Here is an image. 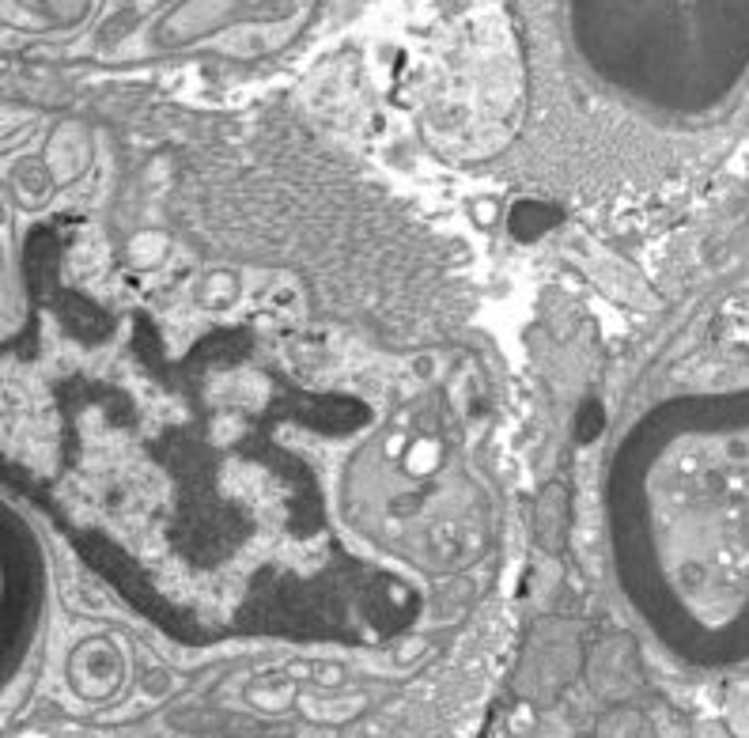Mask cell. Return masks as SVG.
Returning a JSON list of instances; mask_svg holds the SVG:
<instances>
[{
    "label": "cell",
    "instance_id": "obj_1",
    "mask_svg": "<svg viewBox=\"0 0 749 738\" xmlns=\"http://www.w3.org/2000/svg\"><path fill=\"white\" fill-rule=\"evenodd\" d=\"M171 250V239L163 232H137L133 239L126 243V266L129 269H141V273H152V269L163 266V258H167Z\"/></svg>",
    "mask_w": 749,
    "mask_h": 738
},
{
    "label": "cell",
    "instance_id": "obj_2",
    "mask_svg": "<svg viewBox=\"0 0 749 738\" xmlns=\"http://www.w3.org/2000/svg\"><path fill=\"white\" fill-rule=\"evenodd\" d=\"M238 292H243V284H238V277L232 269H212V273L201 281V289H197V300H201L204 307H232L238 300Z\"/></svg>",
    "mask_w": 749,
    "mask_h": 738
},
{
    "label": "cell",
    "instance_id": "obj_3",
    "mask_svg": "<svg viewBox=\"0 0 749 738\" xmlns=\"http://www.w3.org/2000/svg\"><path fill=\"white\" fill-rule=\"evenodd\" d=\"M440 455H443V447L440 443H432V440H417L413 447L406 450V458H401V466H406V473L409 478H428V473L440 466Z\"/></svg>",
    "mask_w": 749,
    "mask_h": 738
},
{
    "label": "cell",
    "instance_id": "obj_4",
    "mask_svg": "<svg viewBox=\"0 0 749 738\" xmlns=\"http://www.w3.org/2000/svg\"><path fill=\"white\" fill-rule=\"evenodd\" d=\"M469 220H473V227H481V232H492V227L500 224V201L496 197H473V201H469Z\"/></svg>",
    "mask_w": 749,
    "mask_h": 738
}]
</instances>
